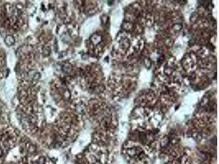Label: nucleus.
<instances>
[{"mask_svg": "<svg viewBox=\"0 0 219 164\" xmlns=\"http://www.w3.org/2000/svg\"><path fill=\"white\" fill-rule=\"evenodd\" d=\"M1 153H2V152H1V150H0V155H1Z\"/></svg>", "mask_w": 219, "mask_h": 164, "instance_id": "obj_1", "label": "nucleus"}]
</instances>
